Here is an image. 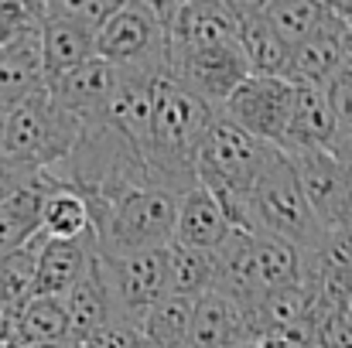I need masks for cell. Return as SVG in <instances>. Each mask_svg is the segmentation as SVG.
<instances>
[{
  "mask_svg": "<svg viewBox=\"0 0 352 348\" xmlns=\"http://www.w3.org/2000/svg\"><path fill=\"white\" fill-rule=\"evenodd\" d=\"M168 34V69L175 82L223 110L226 100L253 76L239 45L233 7L223 0L157 3Z\"/></svg>",
  "mask_w": 352,
  "mask_h": 348,
  "instance_id": "6da1fadb",
  "label": "cell"
},
{
  "mask_svg": "<svg viewBox=\"0 0 352 348\" xmlns=\"http://www.w3.org/2000/svg\"><path fill=\"white\" fill-rule=\"evenodd\" d=\"M216 116V106H209L202 96H195L171 76L157 79L147 143V171L154 185L175 195H188L192 188H199V157Z\"/></svg>",
  "mask_w": 352,
  "mask_h": 348,
  "instance_id": "7a4b0ae2",
  "label": "cell"
},
{
  "mask_svg": "<svg viewBox=\"0 0 352 348\" xmlns=\"http://www.w3.org/2000/svg\"><path fill=\"white\" fill-rule=\"evenodd\" d=\"M86 202L93 212V239L100 256L164 249L175 242L182 195L154 181H130Z\"/></svg>",
  "mask_w": 352,
  "mask_h": 348,
  "instance_id": "3957f363",
  "label": "cell"
},
{
  "mask_svg": "<svg viewBox=\"0 0 352 348\" xmlns=\"http://www.w3.org/2000/svg\"><path fill=\"white\" fill-rule=\"evenodd\" d=\"M274 150L277 147L260 143L256 137L239 130L223 113L216 116V123L206 137V147L199 157V185L216 195V202L223 205V212L230 216L236 229L253 232L250 195H253V185L260 181Z\"/></svg>",
  "mask_w": 352,
  "mask_h": 348,
  "instance_id": "277c9868",
  "label": "cell"
},
{
  "mask_svg": "<svg viewBox=\"0 0 352 348\" xmlns=\"http://www.w3.org/2000/svg\"><path fill=\"white\" fill-rule=\"evenodd\" d=\"M250 222H253V232L277 235L284 242H294L305 253H315L325 239V232L311 212V202L305 195L301 171H298L294 157L280 147L270 154L260 181L253 185Z\"/></svg>",
  "mask_w": 352,
  "mask_h": 348,
  "instance_id": "5b68a950",
  "label": "cell"
},
{
  "mask_svg": "<svg viewBox=\"0 0 352 348\" xmlns=\"http://www.w3.org/2000/svg\"><path fill=\"white\" fill-rule=\"evenodd\" d=\"M79 137H82V123L65 113L48 96V86H45L38 96H31L7 116L0 161L21 171H34V174L55 171L72 157Z\"/></svg>",
  "mask_w": 352,
  "mask_h": 348,
  "instance_id": "8992f818",
  "label": "cell"
},
{
  "mask_svg": "<svg viewBox=\"0 0 352 348\" xmlns=\"http://www.w3.org/2000/svg\"><path fill=\"white\" fill-rule=\"evenodd\" d=\"M96 55L117 69L161 72L168 69V34L154 0H123L96 34Z\"/></svg>",
  "mask_w": 352,
  "mask_h": 348,
  "instance_id": "52a82bcc",
  "label": "cell"
},
{
  "mask_svg": "<svg viewBox=\"0 0 352 348\" xmlns=\"http://www.w3.org/2000/svg\"><path fill=\"white\" fill-rule=\"evenodd\" d=\"M294 100H298V86L291 79L250 76L226 100L219 113L230 123H236L239 130H246L250 137H256L260 143L284 147L291 119H294Z\"/></svg>",
  "mask_w": 352,
  "mask_h": 348,
  "instance_id": "ba28073f",
  "label": "cell"
},
{
  "mask_svg": "<svg viewBox=\"0 0 352 348\" xmlns=\"http://www.w3.org/2000/svg\"><path fill=\"white\" fill-rule=\"evenodd\" d=\"M117 318L144 325V318L168 297V246L126 256H100Z\"/></svg>",
  "mask_w": 352,
  "mask_h": 348,
  "instance_id": "9c48e42d",
  "label": "cell"
},
{
  "mask_svg": "<svg viewBox=\"0 0 352 348\" xmlns=\"http://www.w3.org/2000/svg\"><path fill=\"white\" fill-rule=\"evenodd\" d=\"M311 212L325 235L352 232V157L339 150H308L291 154Z\"/></svg>",
  "mask_w": 352,
  "mask_h": 348,
  "instance_id": "30bf717a",
  "label": "cell"
},
{
  "mask_svg": "<svg viewBox=\"0 0 352 348\" xmlns=\"http://www.w3.org/2000/svg\"><path fill=\"white\" fill-rule=\"evenodd\" d=\"M38 17H41V51H45L48 86L96 58V34L100 31L89 27L72 10V0H41Z\"/></svg>",
  "mask_w": 352,
  "mask_h": 348,
  "instance_id": "8fae6325",
  "label": "cell"
},
{
  "mask_svg": "<svg viewBox=\"0 0 352 348\" xmlns=\"http://www.w3.org/2000/svg\"><path fill=\"white\" fill-rule=\"evenodd\" d=\"M48 86L41 51V17L0 38V113L10 116L21 103Z\"/></svg>",
  "mask_w": 352,
  "mask_h": 348,
  "instance_id": "7c38bea8",
  "label": "cell"
},
{
  "mask_svg": "<svg viewBox=\"0 0 352 348\" xmlns=\"http://www.w3.org/2000/svg\"><path fill=\"white\" fill-rule=\"evenodd\" d=\"M117 86H120V69L96 55L93 62H86L76 72H69L58 82H52L48 96L69 116H76L82 126H93V123H103V116H107L110 103H113Z\"/></svg>",
  "mask_w": 352,
  "mask_h": 348,
  "instance_id": "4fadbf2b",
  "label": "cell"
},
{
  "mask_svg": "<svg viewBox=\"0 0 352 348\" xmlns=\"http://www.w3.org/2000/svg\"><path fill=\"white\" fill-rule=\"evenodd\" d=\"M253 342H256L253 318L233 297L212 290L195 301L185 348H250Z\"/></svg>",
  "mask_w": 352,
  "mask_h": 348,
  "instance_id": "5bb4252c",
  "label": "cell"
},
{
  "mask_svg": "<svg viewBox=\"0 0 352 348\" xmlns=\"http://www.w3.org/2000/svg\"><path fill=\"white\" fill-rule=\"evenodd\" d=\"M236 21V34L239 45L246 51V62L253 69V76H280L287 79L291 69V48L280 41V34L274 31L270 17H267V3L263 0H230Z\"/></svg>",
  "mask_w": 352,
  "mask_h": 348,
  "instance_id": "9a60e30c",
  "label": "cell"
},
{
  "mask_svg": "<svg viewBox=\"0 0 352 348\" xmlns=\"http://www.w3.org/2000/svg\"><path fill=\"white\" fill-rule=\"evenodd\" d=\"M346 34H349V27L342 21H336L332 10H329L325 24L291 51L287 79L291 82H308V86H329L346 69Z\"/></svg>",
  "mask_w": 352,
  "mask_h": 348,
  "instance_id": "2e32d148",
  "label": "cell"
},
{
  "mask_svg": "<svg viewBox=\"0 0 352 348\" xmlns=\"http://www.w3.org/2000/svg\"><path fill=\"white\" fill-rule=\"evenodd\" d=\"M298 86V100H294V119L287 130V140L280 150L287 154H308V150H336L339 147V126L336 113L329 103V89L325 86H308V82H294Z\"/></svg>",
  "mask_w": 352,
  "mask_h": 348,
  "instance_id": "e0dca14e",
  "label": "cell"
},
{
  "mask_svg": "<svg viewBox=\"0 0 352 348\" xmlns=\"http://www.w3.org/2000/svg\"><path fill=\"white\" fill-rule=\"evenodd\" d=\"M55 185L58 178L52 171H41L0 205V256H10L41 235V212Z\"/></svg>",
  "mask_w": 352,
  "mask_h": 348,
  "instance_id": "ac0fdd59",
  "label": "cell"
},
{
  "mask_svg": "<svg viewBox=\"0 0 352 348\" xmlns=\"http://www.w3.org/2000/svg\"><path fill=\"white\" fill-rule=\"evenodd\" d=\"M65 311H69V342L72 345H82L103 325L117 321V308H113V294H110L100 253L93 256V263L82 273V280L65 294Z\"/></svg>",
  "mask_w": 352,
  "mask_h": 348,
  "instance_id": "d6986e66",
  "label": "cell"
},
{
  "mask_svg": "<svg viewBox=\"0 0 352 348\" xmlns=\"http://www.w3.org/2000/svg\"><path fill=\"white\" fill-rule=\"evenodd\" d=\"M236 232L230 216L223 212V205L216 202V195L209 188H192L188 195H182L178 205V229H175V242L188 246V249H206L216 253L223 249V242Z\"/></svg>",
  "mask_w": 352,
  "mask_h": 348,
  "instance_id": "ffe728a7",
  "label": "cell"
},
{
  "mask_svg": "<svg viewBox=\"0 0 352 348\" xmlns=\"http://www.w3.org/2000/svg\"><path fill=\"white\" fill-rule=\"evenodd\" d=\"M93 256H96V239H76V242L45 239L41 256H38L34 297H65L82 280Z\"/></svg>",
  "mask_w": 352,
  "mask_h": 348,
  "instance_id": "44dd1931",
  "label": "cell"
},
{
  "mask_svg": "<svg viewBox=\"0 0 352 348\" xmlns=\"http://www.w3.org/2000/svg\"><path fill=\"white\" fill-rule=\"evenodd\" d=\"M45 239H48V235L41 232L31 246H24V249H17V253H10V256H0V308H3V314H7L10 321H17L21 311L34 301L38 256H41Z\"/></svg>",
  "mask_w": 352,
  "mask_h": 348,
  "instance_id": "7402d4cb",
  "label": "cell"
},
{
  "mask_svg": "<svg viewBox=\"0 0 352 348\" xmlns=\"http://www.w3.org/2000/svg\"><path fill=\"white\" fill-rule=\"evenodd\" d=\"M41 232L48 239H62V242H76V239H93V212L89 202L79 188L58 181L45 202L41 212Z\"/></svg>",
  "mask_w": 352,
  "mask_h": 348,
  "instance_id": "603a6c76",
  "label": "cell"
},
{
  "mask_svg": "<svg viewBox=\"0 0 352 348\" xmlns=\"http://www.w3.org/2000/svg\"><path fill=\"white\" fill-rule=\"evenodd\" d=\"M212 290H216V253L171 242L168 246V294L199 301Z\"/></svg>",
  "mask_w": 352,
  "mask_h": 348,
  "instance_id": "cb8c5ba5",
  "label": "cell"
},
{
  "mask_svg": "<svg viewBox=\"0 0 352 348\" xmlns=\"http://www.w3.org/2000/svg\"><path fill=\"white\" fill-rule=\"evenodd\" d=\"M14 342L21 348L62 345L69 342V311L65 297H34L14 321Z\"/></svg>",
  "mask_w": 352,
  "mask_h": 348,
  "instance_id": "d4e9b609",
  "label": "cell"
},
{
  "mask_svg": "<svg viewBox=\"0 0 352 348\" xmlns=\"http://www.w3.org/2000/svg\"><path fill=\"white\" fill-rule=\"evenodd\" d=\"M263 3H267V17H270L274 31L280 34V41L291 51L301 41H308L329 17L325 0H263Z\"/></svg>",
  "mask_w": 352,
  "mask_h": 348,
  "instance_id": "484cf974",
  "label": "cell"
},
{
  "mask_svg": "<svg viewBox=\"0 0 352 348\" xmlns=\"http://www.w3.org/2000/svg\"><path fill=\"white\" fill-rule=\"evenodd\" d=\"M192 311L195 301L188 297H164L147 318H144V338L151 348H185L188 328H192Z\"/></svg>",
  "mask_w": 352,
  "mask_h": 348,
  "instance_id": "4316f807",
  "label": "cell"
},
{
  "mask_svg": "<svg viewBox=\"0 0 352 348\" xmlns=\"http://www.w3.org/2000/svg\"><path fill=\"white\" fill-rule=\"evenodd\" d=\"M325 89H329V103H332L336 126H339L336 150H346V147H352V69H342Z\"/></svg>",
  "mask_w": 352,
  "mask_h": 348,
  "instance_id": "83f0119b",
  "label": "cell"
},
{
  "mask_svg": "<svg viewBox=\"0 0 352 348\" xmlns=\"http://www.w3.org/2000/svg\"><path fill=\"white\" fill-rule=\"evenodd\" d=\"M82 348H151V345H147L140 325L117 318V321L103 325L96 335H89V338L82 342Z\"/></svg>",
  "mask_w": 352,
  "mask_h": 348,
  "instance_id": "f1b7e54d",
  "label": "cell"
},
{
  "mask_svg": "<svg viewBox=\"0 0 352 348\" xmlns=\"http://www.w3.org/2000/svg\"><path fill=\"white\" fill-rule=\"evenodd\" d=\"M38 174H41V171H38ZM31 178H34V171H21V167H10V164L0 161V205H3L14 192H21Z\"/></svg>",
  "mask_w": 352,
  "mask_h": 348,
  "instance_id": "f546056e",
  "label": "cell"
},
{
  "mask_svg": "<svg viewBox=\"0 0 352 348\" xmlns=\"http://www.w3.org/2000/svg\"><path fill=\"white\" fill-rule=\"evenodd\" d=\"M346 69H352V27L346 34Z\"/></svg>",
  "mask_w": 352,
  "mask_h": 348,
  "instance_id": "4dcf8cb0",
  "label": "cell"
},
{
  "mask_svg": "<svg viewBox=\"0 0 352 348\" xmlns=\"http://www.w3.org/2000/svg\"><path fill=\"white\" fill-rule=\"evenodd\" d=\"M3 133H7V116L0 113V150H3Z\"/></svg>",
  "mask_w": 352,
  "mask_h": 348,
  "instance_id": "1f68e13d",
  "label": "cell"
},
{
  "mask_svg": "<svg viewBox=\"0 0 352 348\" xmlns=\"http://www.w3.org/2000/svg\"><path fill=\"white\" fill-rule=\"evenodd\" d=\"M34 348H79V345H72V342H62V345H34Z\"/></svg>",
  "mask_w": 352,
  "mask_h": 348,
  "instance_id": "d6a6232c",
  "label": "cell"
},
{
  "mask_svg": "<svg viewBox=\"0 0 352 348\" xmlns=\"http://www.w3.org/2000/svg\"><path fill=\"white\" fill-rule=\"evenodd\" d=\"M250 348H274V345H270L267 338H260V342H253V345H250Z\"/></svg>",
  "mask_w": 352,
  "mask_h": 348,
  "instance_id": "836d02e7",
  "label": "cell"
},
{
  "mask_svg": "<svg viewBox=\"0 0 352 348\" xmlns=\"http://www.w3.org/2000/svg\"><path fill=\"white\" fill-rule=\"evenodd\" d=\"M339 154H346V157H352V147H346V150H339Z\"/></svg>",
  "mask_w": 352,
  "mask_h": 348,
  "instance_id": "e575fe53",
  "label": "cell"
},
{
  "mask_svg": "<svg viewBox=\"0 0 352 348\" xmlns=\"http://www.w3.org/2000/svg\"><path fill=\"white\" fill-rule=\"evenodd\" d=\"M79 348H82V345H79Z\"/></svg>",
  "mask_w": 352,
  "mask_h": 348,
  "instance_id": "d590c367",
  "label": "cell"
}]
</instances>
